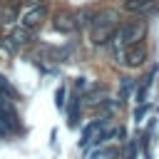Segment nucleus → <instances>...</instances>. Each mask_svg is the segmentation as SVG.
<instances>
[{"mask_svg":"<svg viewBox=\"0 0 159 159\" xmlns=\"http://www.w3.org/2000/svg\"><path fill=\"white\" fill-rule=\"evenodd\" d=\"M119 25L122 22H119V12L117 10L107 7V10L94 12V17L89 22V40H92V45H97V47L99 45H107L114 37V32H117Z\"/></svg>","mask_w":159,"mask_h":159,"instance_id":"1","label":"nucleus"},{"mask_svg":"<svg viewBox=\"0 0 159 159\" xmlns=\"http://www.w3.org/2000/svg\"><path fill=\"white\" fill-rule=\"evenodd\" d=\"M117 35H119V40L129 47V45L144 40V35H147V25H144L142 20H127V22H122V25L117 27Z\"/></svg>","mask_w":159,"mask_h":159,"instance_id":"2","label":"nucleus"},{"mask_svg":"<svg viewBox=\"0 0 159 159\" xmlns=\"http://www.w3.org/2000/svg\"><path fill=\"white\" fill-rule=\"evenodd\" d=\"M45 17H47V5L45 2H35V5H27L25 7V12L20 15V25L35 30V27H40L45 22Z\"/></svg>","mask_w":159,"mask_h":159,"instance_id":"3","label":"nucleus"},{"mask_svg":"<svg viewBox=\"0 0 159 159\" xmlns=\"http://www.w3.org/2000/svg\"><path fill=\"white\" fill-rule=\"evenodd\" d=\"M147 62V45H144V40L142 42H134V45H129L127 50H124V57H122V65H127V67H142Z\"/></svg>","mask_w":159,"mask_h":159,"instance_id":"4","label":"nucleus"},{"mask_svg":"<svg viewBox=\"0 0 159 159\" xmlns=\"http://www.w3.org/2000/svg\"><path fill=\"white\" fill-rule=\"evenodd\" d=\"M124 10L137 17H149L159 10V0H124Z\"/></svg>","mask_w":159,"mask_h":159,"instance_id":"5","label":"nucleus"},{"mask_svg":"<svg viewBox=\"0 0 159 159\" xmlns=\"http://www.w3.org/2000/svg\"><path fill=\"white\" fill-rule=\"evenodd\" d=\"M107 134H109L107 122L94 119V122H89V124L84 127V132H82V142H84V144H97V142H104Z\"/></svg>","mask_w":159,"mask_h":159,"instance_id":"6","label":"nucleus"},{"mask_svg":"<svg viewBox=\"0 0 159 159\" xmlns=\"http://www.w3.org/2000/svg\"><path fill=\"white\" fill-rule=\"evenodd\" d=\"M30 40H32V30L25 27V25H17L2 42H5L10 50H15V47H25V45H30Z\"/></svg>","mask_w":159,"mask_h":159,"instance_id":"7","label":"nucleus"},{"mask_svg":"<svg viewBox=\"0 0 159 159\" xmlns=\"http://www.w3.org/2000/svg\"><path fill=\"white\" fill-rule=\"evenodd\" d=\"M52 27H55L57 32L70 35V32L77 30V17H75L72 12H67V10H62V12H57V15L52 17Z\"/></svg>","mask_w":159,"mask_h":159,"instance_id":"8","label":"nucleus"},{"mask_svg":"<svg viewBox=\"0 0 159 159\" xmlns=\"http://www.w3.org/2000/svg\"><path fill=\"white\" fill-rule=\"evenodd\" d=\"M0 94H5V97H7V99H12V102L17 99V89L7 82V77H5V75H0Z\"/></svg>","mask_w":159,"mask_h":159,"instance_id":"9","label":"nucleus"}]
</instances>
